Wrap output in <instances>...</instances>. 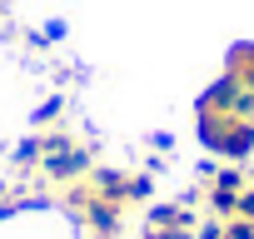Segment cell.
Returning <instances> with one entry per match:
<instances>
[{"instance_id": "1", "label": "cell", "mask_w": 254, "mask_h": 239, "mask_svg": "<svg viewBox=\"0 0 254 239\" xmlns=\"http://www.w3.org/2000/svg\"><path fill=\"white\" fill-rule=\"evenodd\" d=\"M199 140L224 160H244L254 150V115H199Z\"/></svg>"}, {"instance_id": "2", "label": "cell", "mask_w": 254, "mask_h": 239, "mask_svg": "<svg viewBox=\"0 0 254 239\" xmlns=\"http://www.w3.org/2000/svg\"><path fill=\"white\" fill-rule=\"evenodd\" d=\"M95 165H90V150L85 145H75L70 135H40V175L45 179H55V184H75V179H85Z\"/></svg>"}, {"instance_id": "3", "label": "cell", "mask_w": 254, "mask_h": 239, "mask_svg": "<svg viewBox=\"0 0 254 239\" xmlns=\"http://www.w3.org/2000/svg\"><path fill=\"white\" fill-rule=\"evenodd\" d=\"M229 80H234L239 90L254 95V45H239V50H234V60H229Z\"/></svg>"}]
</instances>
